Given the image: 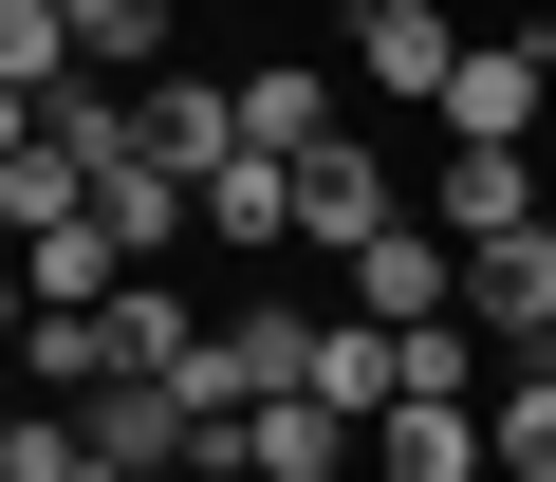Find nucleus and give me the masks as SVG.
<instances>
[{"mask_svg":"<svg viewBox=\"0 0 556 482\" xmlns=\"http://www.w3.org/2000/svg\"><path fill=\"white\" fill-rule=\"evenodd\" d=\"M445 75H464V20H445V0H371V20H353V93L445 112Z\"/></svg>","mask_w":556,"mask_h":482,"instance_id":"5","label":"nucleus"},{"mask_svg":"<svg viewBox=\"0 0 556 482\" xmlns=\"http://www.w3.org/2000/svg\"><path fill=\"white\" fill-rule=\"evenodd\" d=\"M538 149H556V112H538Z\"/></svg>","mask_w":556,"mask_h":482,"instance_id":"23","label":"nucleus"},{"mask_svg":"<svg viewBox=\"0 0 556 482\" xmlns=\"http://www.w3.org/2000/svg\"><path fill=\"white\" fill-rule=\"evenodd\" d=\"M538 112H556V56H538V38H464V75H445V149H538Z\"/></svg>","mask_w":556,"mask_h":482,"instance_id":"2","label":"nucleus"},{"mask_svg":"<svg viewBox=\"0 0 556 482\" xmlns=\"http://www.w3.org/2000/svg\"><path fill=\"white\" fill-rule=\"evenodd\" d=\"M130 261H112V223H56V241H20V297H112Z\"/></svg>","mask_w":556,"mask_h":482,"instance_id":"17","label":"nucleus"},{"mask_svg":"<svg viewBox=\"0 0 556 482\" xmlns=\"http://www.w3.org/2000/svg\"><path fill=\"white\" fill-rule=\"evenodd\" d=\"M93 223H112V261H130V279H149V261H186V241H204V204H186V167H149V149H130V167L93 186Z\"/></svg>","mask_w":556,"mask_h":482,"instance_id":"8","label":"nucleus"},{"mask_svg":"<svg viewBox=\"0 0 556 482\" xmlns=\"http://www.w3.org/2000/svg\"><path fill=\"white\" fill-rule=\"evenodd\" d=\"M75 75V20H56V0H0V93H56Z\"/></svg>","mask_w":556,"mask_h":482,"instance_id":"18","label":"nucleus"},{"mask_svg":"<svg viewBox=\"0 0 556 482\" xmlns=\"http://www.w3.org/2000/svg\"><path fill=\"white\" fill-rule=\"evenodd\" d=\"M371 482H501V464H482V390H408V408H371Z\"/></svg>","mask_w":556,"mask_h":482,"instance_id":"6","label":"nucleus"},{"mask_svg":"<svg viewBox=\"0 0 556 482\" xmlns=\"http://www.w3.org/2000/svg\"><path fill=\"white\" fill-rule=\"evenodd\" d=\"M93 316H112V371H186V353H204V316H186V279H167V261H149V279H112Z\"/></svg>","mask_w":556,"mask_h":482,"instance_id":"12","label":"nucleus"},{"mask_svg":"<svg viewBox=\"0 0 556 482\" xmlns=\"http://www.w3.org/2000/svg\"><path fill=\"white\" fill-rule=\"evenodd\" d=\"M75 20V75H167V0H56Z\"/></svg>","mask_w":556,"mask_h":482,"instance_id":"15","label":"nucleus"},{"mask_svg":"<svg viewBox=\"0 0 556 482\" xmlns=\"http://www.w3.org/2000/svg\"><path fill=\"white\" fill-rule=\"evenodd\" d=\"M298 390L371 427V408H408V334H390V316H316V371H298Z\"/></svg>","mask_w":556,"mask_h":482,"instance_id":"10","label":"nucleus"},{"mask_svg":"<svg viewBox=\"0 0 556 482\" xmlns=\"http://www.w3.org/2000/svg\"><path fill=\"white\" fill-rule=\"evenodd\" d=\"M353 482H371V464H353Z\"/></svg>","mask_w":556,"mask_h":482,"instance_id":"24","label":"nucleus"},{"mask_svg":"<svg viewBox=\"0 0 556 482\" xmlns=\"http://www.w3.org/2000/svg\"><path fill=\"white\" fill-rule=\"evenodd\" d=\"M0 261H20V223H0Z\"/></svg>","mask_w":556,"mask_h":482,"instance_id":"21","label":"nucleus"},{"mask_svg":"<svg viewBox=\"0 0 556 482\" xmlns=\"http://www.w3.org/2000/svg\"><path fill=\"white\" fill-rule=\"evenodd\" d=\"M75 482H130V464H75Z\"/></svg>","mask_w":556,"mask_h":482,"instance_id":"20","label":"nucleus"},{"mask_svg":"<svg viewBox=\"0 0 556 482\" xmlns=\"http://www.w3.org/2000/svg\"><path fill=\"white\" fill-rule=\"evenodd\" d=\"M186 204H204V241H223V261H278V241H298V167H278V149H223Z\"/></svg>","mask_w":556,"mask_h":482,"instance_id":"7","label":"nucleus"},{"mask_svg":"<svg viewBox=\"0 0 556 482\" xmlns=\"http://www.w3.org/2000/svg\"><path fill=\"white\" fill-rule=\"evenodd\" d=\"M334 279H353V297H334V316H390V334H427V316H464V241H445V223H408V204H390V223H371V241H353V261H334Z\"/></svg>","mask_w":556,"mask_h":482,"instance_id":"1","label":"nucleus"},{"mask_svg":"<svg viewBox=\"0 0 556 482\" xmlns=\"http://www.w3.org/2000/svg\"><path fill=\"white\" fill-rule=\"evenodd\" d=\"M334 20H371V0H334Z\"/></svg>","mask_w":556,"mask_h":482,"instance_id":"22","label":"nucleus"},{"mask_svg":"<svg viewBox=\"0 0 556 482\" xmlns=\"http://www.w3.org/2000/svg\"><path fill=\"white\" fill-rule=\"evenodd\" d=\"M0 223H20V241H56V223H93V167H75L56 130H38L20 167H0Z\"/></svg>","mask_w":556,"mask_h":482,"instance_id":"16","label":"nucleus"},{"mask_svg":"<svg viewBox=\"0 0 556 482\" xmlns=\"http://www.w3.org/2000/svg\"><path fill=\"white\" fill-rule=\"evenodd\" d=\"M241 149H278V167H298V149H334V75L260 56V75H241Z\"/></svg>","mask_w":556,"mask_h":482,"instance_id":"14","label":"nucleus"},{"mask_svg":"<svg viewBox=\"0 0 556 482\" xmlns=\"http://www.w3.org/2000/svg\"><path fill=\"white\" fill-rule=\"evenodd\" d=\"M464 316H482L501 353H556V223H519V241H464Z\"/></svg>","mask_w":556,"mask_h":482,"instance_id":"4","label":"nucleus"},{"mask_svg":"<svg viewBox=\"0 0 556 482\" xmlns=\"http://www.w3.org/2000/svg\"><path fill=\"white\" fill-rule=\"evenodd\" d=\"M20 149H38V93H0V167H20Z\"/></svg>","mask_w":556,"mask_h":482,"instance_id":"19","label":"nucleus"},{"mask_svg":"<svg viewBox=\"0 0 556 482\" xmlns=\"http://www.w3.org/2000/svg\"><path fill=\"white\" fill-rule=\"evenodd\" d=\"M427 223L445 241H519V223H556V167L538 149H445L427 167Z\"/></svg>","mask_w":556,"mask_h":482,"instance_id":"3","label":"nucleus"},{"mask_svg":"<svg viewBox=\"0 0 556 482\" xmlns=\"http://www.w3.org/2000/svg\"><path fill=\"white\" fill-rule=\"evenodd\" d=\"M371 223H390V167H371L353 130H334V149H298V241H334V261H353Z\"/></svg>","mask_w":556,"mask_h":482,"instance_id":"11","label":"nucleus"},{"mask_svg":"<svg viewBox=\"0 0 556 482\" xmlns=\"http://www.w3.org/2000/svg\"><path fill=\"white\" fill-rule=\"evenodd\" d=\"M130 93H149V167L204 186V167L241 149V75H130Z\"/></svg>","mask_w":556,"mask_h":482,"instance_id":"9","label":"nucleus"},{"mask_svg":"<svg viewBox=\"0 0 556 482\" xmlns=\"http://www.w3.org/2000/svg\"><path fill=\"white\" fill-rule=\"evenodd\" d=\"M482 464H501V482H556V353H519V371L482 390Z\"/></svg>","mask_w":556,"mask_h":482,"instance_id":"13","label":"nucleus"}]
</instances>
